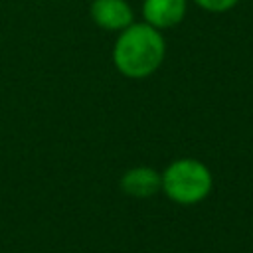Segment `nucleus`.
Masks as SVG:
<instances>
[{"mask_svg":"<svg viewBox=\"0 0 253 253\" xmlns=\"http://www.w3.org/2000/svg\"><path fill=\"white\" fill-rule=\"evenodd\" d=\"M166 42L162 32L146 22H132L119 32L113 45V63L117 71L128 79L150 77L164 61Z\"/></svg>","mask_w":253,"mask_h":253,"instance_id":"f257e3e1","label":"nucleus"},{"mask_svg":"<svg viewBox=\"0 0 253 253\" xmlns=\"http://www.w3.org/2000/svg\"><path fill=\"white\" fill-rule=\"evenodd\" d=\"M213 188L210 168L196 158H178L162 172V192L168 200L180 206L204 202Z\"/></svg>","mask_w":253,"mask_h":253,"instance_id":"f03ea898","label":"nucleus"},{"mask_svg":"<svg viewBox=\"0 0 253 253\" xmlns=\"http://www.w3.org/2000/svg\"><path fill=\"white\" fill-rule=\"evenodd\" d=\"M89 12L93 22L107 32H123L134 22L132 8L126 0H93Z\"/></svg>","mask_w":253,"mask_h":253,"instance_id":"7ed1b4c3","label":"nucleus"},{"mask_svg":"<svg viewBox=\"0 0 253 253\" xmlns=\"http://www.w3.org/2000/svg\"><path fill=\"white\" fill-rule=\"evenodd\" d=\"M188 10L186 0H142L144 22L156 30H170L178 26Z\"/></svg>","mask_w":253,"mask_h":253,"instance_id":"20e7f679","label":"nucleus"},{"mask_svg":"<svg viewBox=\"0 0 253 253\" xmlns=\"http://www.w3.org/2000/svg\"><path fill=\"white\" fill-rule=\"evenodd\" d=\"M121 190L130 198H150L162 192V174L150 166L128 168L121 178Z\"/></svg>","mask_w":253,"mask_h":253,"instance_id":"39448f33","label":"nucleus"},{"mask_svg":"<svg viewBox=\"0 0 253 253\" xmlns=\"http://www.w3.org/2000/svg\"><path fill=\"white\" fill-rule=\"evenodd\" d=\"M202 10L206 12H213V14H221V12H227L231 8L237 6L239 0H194Z\"/></svg>","mask_w":253,"mask_h":253,"instance_id":"423d86ee","label":"nucleus"}]
</instances>
